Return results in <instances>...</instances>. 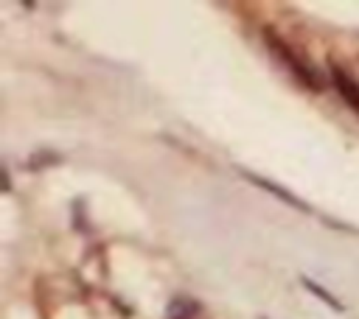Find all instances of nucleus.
<instances>
[{"label":"nucleus","mask_w":359,"mask_h":319,"mask_svg":"<svg viewBox=\"0 0 359 319\" xmlns=\"http://www.w3.org/2000/svg\"><path fill=\"white\" fill-rule=\"evenodd\" d=\"M266 45H269L278 56H283V64H286V67H289V70H292L303 84H309V87H320V84H317V73H311V70H309V67H306L294 53H289V48H286L275 34H266Z\"/></svg>","instance_id":"f257e3e1"},{"label":"nucleus","mask_w":359,"mask_h":319,"mask_svg":"<svg viewBox=\"0 0 359 319\" xmlns=\"http://www.w3.org/2000/svg\"><path fill=\"white\" fill-rule=\"evenodd\" d=\"M331 78H334V87L339 90V95L351 104V109L359 112V81H353V78H351L345 70H339V67L331 70Z\"/></svg>","instance_id":"f03ea898"},{"label":"nucleus","mask_w":359,"mask_h":319,"mask_svg":"<svg viewBox=\"0 0 359 319\" xmlns=\"http://www.w3.org/2000/svg\"><path fill=\"white\" fill-rule=\"evenodd\" d=\"M168 319H210L208 311L196 302V299H188V297H180L171 302L168 308Z\"/></svg>","instance_id":"7ed1b4c3"},{"label":"nucleus","mask_w":359,"mask_h":319,"mask_svg":"<svg viewBox=\"0 0 359 319\" xmlns=\"http://www.w3.org/2000/svg\"><path fill=\"white\" fill-rule=\"evenodd\" d=\"M250 179H252V182H255V185H261V187H264V190H269V193H275V196H278V199H283V201H286V204H292V207H297V210H303V213H309V204H303V201H300V199H294V196H292V193H286V190H283V187H278V185H275V182H266V179H261V176H250Z\"/></svg>","instance_id":"20e7f679"},{"label":"nucleus","mask_w":359,"mask_h":319,"mask_svg":"<svg viewBox=\"0 0 359 319\" xmlns=\"http://www.w3.org/2000/svg\"><path fill=\"white\" fill-rule=\"evenodd\" d=\"M303 283H306V288H309V291H314V294H317V297H323V299H325V302H328V305H331V308H337V311H339V308H342V305H339V302H337V299H334V297H331V294H328V291H325V288H320V285H317V283H311V280H303Z\"/></svg>","instance_id":"39448f33"}]
</instances>
